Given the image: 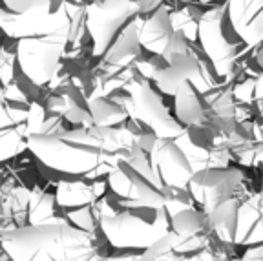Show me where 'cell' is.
Listing matches in <instances>:
<instances>
[{
	"label": "cell",
	"instance_id": "obj_8",
	"mask_svg": "<svg viewBox=\"0 0 263 261\" xmlns=\"http://www.w3.org/2000/svg\"><path fill=\"white\" fill-rule=\"evenodd\" d=\"M241 181L243 174L238 168H203L194 174L189 190L196 203H201L209 212L219 201L234 196Z\"/></svg>",
	"mask_w": 263,
	"mask_h": 261
},
{
	"label": "cell",
	"instance_id": "obj_4",
	"mask_svg": "<svg viewBox=\"0 0 263 261\" xmlns=\"http://www.w3.org/2000/svg\"><path fill=\"white\" fill-rule=\"evenodd\" d=\"M137 15H141L137 0H90L86 4V29L95 57L106 53L119 29Z\"/></svg>",
	"mask_w": 263,
	"mask_h": 261
},
{
	"label": "cell",
	"instance_id": "obj_2",
	"mask_svg": "<svg viewBox=\"0 0 263 261\" xmlns=\"http://www.w3.org/2000/svg\"><path fill=\"white\" fill-rule=\"evenodd\" d=\"M68 42L70 29L64 18L57 28L39 35H29L16 42V62L31 84L41 88L57 77Z\"/></svg>",
	"mask_w": 263,
	"mask_h": 261
},
{
	"label": "cell",
	"instance_id": "obj_1",
	"mask_svg": "<svg viewBox=\"0 0 263 261\" xmlns=\"http://www.w3.org/2000/svg\"><path fill=\"white\" fill-rule=\"evenodd\" d=\"M2 249L11 261H88L99 252L93 234L71 223L2 230Z\"/></svg>",
	"mask_w": 263,
	"mask_h": 261
},
{
	"label": "cell",
	"instance_id": "obj_23",
	"mask_svg": "<svg viewBox=\"0 0 263 261\" xmlns=\"http://www.w3.org/2000/svg\"><path fill=\"white\" fill-rule=\"evenodd\" d=\"M2 2H4L6 8L15 13V15H26V13L31 11L41 0H2Z\"/></svg>",
	"mask_w": 263,
	"mask_h": 261
},
{
	"label": "cell",
	"instance_id": "obj_30",
	"mask_svg": "<svg viewBox=\"0 0 263 261\" xmlns=\"http://www.w3.org/2000/svg\"><path fill=\"white\" fill-rule=\"evenodd\" d=\"M88 261H108V257H106V256H103L101 252H95L93 256H91Z\"/></svg>",
	"mask_w": 263,
	"mask_h": 261
},
{
	"label": "cell",
	"instance_id": "obj_3",
	"mask_svg": "<svg viewBox=\"0 0 263 261\" xmlns=\"http://www.w3.org/2000/svg\"><path fill=\"white\" fill-rule=\"evenodd\" d=\"M172 229V216L166 208H157L152 219L139 216L137 212H115L101 217V230L115 249L144 250Z\"/></svg>",
	"mask_w": 263,
	"mask_h": 261
},
{
	"label": "cell",
	"instance_id": "obj_7",
	"mask_svg": "<svg viewBox=\"0 0 263 261\" xmlns=\"http://www.w3.org/2000/svg\"><path fill=\"white\" fill-rule=\"evenodd\" d=\"M164 66L156 68L152 79L156 81L157 88L166 95H176V91L179 90V86L186 81H194L199 73V62L197 59L190 53L189 44H186L185 35L177 29L174 35L172 44L168 46V49L163 55Z\"/></svg>",
	"mask_w": 263,
	"mask_h": 261
},
{
	"label": "cell",
	"instance_id": "obj_5",
	"mask_svg": "<svg viewBox=\"0 0 263 261\" xmlns=\"http://www.w3.org/2000/svg\"><path fill=\"white\" fill-rule=\"evenodd\" d=\"M229 16L227 4L216 6L201 15L197 22V39L218 75L225 77L232 71L238 59V46L230 41L225 31V18Z\"/></svg>",
	"mask_w": 263,
	"mask_h": 261
},
{
	"label": "cell",
	"instance_id": "obj_13",
	"mask_svg": "<svg viewBox=\"0 0 263 261\" xmlns=\"http://www.w3.org/2000/svg\"><path fill=\"white\" fill-rule=\"evenodd\" d=\"M263 243V192L251 196L238 210V230L234 245Z\"/></svg>",
	"mask_w": 263,
	"mask_h": 261
},
{
	"label": "cell",
	"instance_id": "obj_21",
	"mask_svg": "<svg viewBox=\"0 0 263 261\" xmlns=\"http://www.w3.org/2000/svg\"><path fill=\"white\" fill-rule=\"evenodd\" d=\"M66 212V217L70 221L73 227L77 229H82L86 230V232L93 234L101 229V210H99V204L97 201L95 203H90V204H84V207H79V208H70V210H64Z\"/></svg>",
	"mask_w": 263,
	"mask_h": 261
},
{
	"label": "cell",
	"instance_id": "obj_24",
	"mask_svg": "<svg viewBox=\"0 0 263 261\" xmlns=\"http://www.w3.org/2000/svg\"><path fill=\"white\" fill-rule=\"evenodd\" d=\"M185 261H227V259L223 256H219L218 252H214L210 247H205V249L199 250V252L185 257Z\"/></svg>",
	"mask_w": 263,
	"mask_h": 261
},
{
	"label": "cell",
	"instance_id": "obj_14",
	"mask_svg": "<svg viewBox=\"0 0 263 261\" xmlns=\"http://www.w3.org/2000/svg\"><path fill=\"white\" fill-rule=\"evenodd\" d=\"M108 187V181L91 179V183L86 181H59L57 183V203L62 210H70V208H79L84 204L95 203L99 197L104 196V190Z\"/></svg>",
	"mask_w": 263,
	"mask_h": 261
},
{
	"label": "cell",
	"instance_id": "obj_20",
	"mask_svg": "<svg viewBox=\"0 0 263 261\" xmlns=\"http://www.w3.org/2000/svg\"><path fill=\"white\" fill-rule=\"evenodd\" d=\"M29 197H31V190L22 187L13 188L11 192H4V196H2V217L8 219V216H11L13 221H18L21 227H24L22 221L28 219Z\"/></svg>",
	"mask_w": 263,
	"mask_h": 261
},
{
	"label": "cell",
	"instance_id": "obj_18",
	"mask_svg": "<svg viewBox=\"0 0 263 261\" xmlns=\"http://www.w3.org/2000/svg\"><path fill=\"white\" fill-rule=\"evenodd\" d=\"M57 196L44 192L41 188H33L29 197L28 223L29 225H64L70 223L66 216L57 214Z\"/></svg>",
	"mask_w": 263,
	"mask_h": 261
},
{
	"label": "cell",
	"instance_id": "obj_6",
	"mask_svg": "<svg viewBox=\"0 0 263 261\" xmlns=\"http://www.w3.org/2000/svg\"><path fill=\"white\" fill-rule=\"evenodd\" d=\"M126 90L134 101V119H137L144 126L150 128L156 137L177 139L179 135L185 134L186 126H183L177 119H174L170 110L164 106V102L150 88L148 82H130L126 86Z\"/></svg>",
	"mask_w": 263,
	"mask_h": 261
},
{
	"label": "cell",
	"instance_id": "obj_9",
	"mask_svg": "<svg viewBox=\"0 0 263 261\" xmlns=\"http://www.w3.org/2000/svg\"><path fill=\"white\" fill-rule=\"evenodd\" d=\"M148 155H150V163H152L156 176L163 179L164 184L189 188L196 172H194L185 152L176 143V139L157 137Z\"/></svg>",
	"mask_w": 263,
	"mask_h": 261
},
{
	"label": "cell",
	"instance_id": "obj_26",
	"mask_svg": "<svg viewBox=\"0 0 263 261\" xmlns=\"http://www.w3.org/2000/svg\"><path fill=\"white\" fill-rule=\"evenodd\" d=\"M137 2H139L141 15H150L152 11L163 6V0H137Z\"/></svg>",
	"mask_w": 263,
	"mask_h": 261
},
{
	"label": "cell",
	"instance_id": "obj_16",
	"mask_svg": "<svg viewBox=\"0 0 263 261\" xmlns=\"http://www.w3.org/2000/svg\"><path fill=\"white\" fill-rule=\"evenodd\" d=\"M238 210L239 203L234 196L219 201L212 210L206 212L212 232L221 239L223 243H234L236 230H238Z\"/></svg>",
	"mask_w": 263,
	"mask_h": 261
},
{
	"label": "cell",
	"instance_id": "obj_11",
	"mask_svg": "<svg viewBox=\"0 0 263 261\" xmlns=\"http://www.w3.org/2000/svg\"><path fill=\"white\" fill-rule=\"evenodd\" d=\"M136 29H137V39L141 42V48H144L150 53L161 55L168 49V46L172 44L174 35L177 29L174 28V21L170 16L168 9L161 6L156 11H152L150 15L137 18Z\"/></svg>",
	"mask_w": 263,
	"mask_h": 261
},
{
	"label": "cell",
	"instance_id": "obj_27",
	"mask_svg": "<svg viewBox=\"0 0 263 261\" xmlns=\"http://www.w3.org/2000/svg\"><path fill=\"white\" fill-rule=\"evenodd\" d=\"M254 95H256V101H258V108L263 115V75L258 79V82L254 84Z\"/></svg>",
	"mask_w": 263,
	"mask_h": 261
},
{
	"label": "cell",
	"instance_id": "obj_10",
	"mask_svg": "<svg viewBox=\"0 0 263 261\" xmlns=\"http://www.w3.org/2000/svg\"><path fill=\"white\" fill-rule=\"evenodd\" d=\"M174 250L179 254H196L209 247V236L212 227L209 223V216L197 212L194 208L183 210L172 217Z\"/></svg>",
	"mask_w": 263,
	"mask_h": 261
},
{
	"label": "cell",
	"instance_id": "obj_19",
	"mask_svg": "<svg viewBox=\"0 0 263 261\" xmlns=\"http://www.w3.org/2000/svg\"><path fill=\"white\" fill-rule=\"evenodd\" d=\"M141 42L137 39V29L136 22H132L130 26L121 31V35L111 42L108 51L104 53V61L111 66H123L128 64L132 59H136L139 55Z\"/></svg>",
	"mask_w": 263,
	"mask_h": 261
},
{
	"label": "cell",
	"instance_id": "obj_17",
	"mask_svg": "<svg viewBox=\"0 0 263 261\" xmlns=\"http://www.w3.org/2000/svg\"><path fill=\"white\" fill-rule=\"evenodd\" d=\"M174 110H176V119L183 126H197L205 121V108L197 97L196 88L192 81H186L179 86V90L174 95Z\"/></svg>",
	"mask_w": 263,
	"mask_h": 261
},
{
	"label": "cell",
	"instance_id": "obj_29",
	"mask_svg": "<svg viewBox=\"0 0 263 261\" xmlns=\"http://www.w3.org/2000/svg\"><path fill=\"white\" fill-rule=\"evenodd\" d=\"M141 254H132V256H111L108 257V261H139Z\"/></svg>",
	"mask_w": 263,
	"mask_h": 261
},
{
	"label": "cell",
	"instance_id": "obj_15",
	"mask_svg": "<svg viewBox=\"0 0 263 261\" xmlns=\"http://www.w3.org/2000/svg\"><path fill=\"white\" fill-rule=\"evenodd\" d=\"M132 95L128 94V97H95L88 101V110L93 119V124L97 126H119L121 123H124L128 119V115H132Z\"/></svg>",
	"mask_w": 263,
	"mask_h": 261
},
{
	"label": "cell",
	"instance_id": "obj_12",
	"mask_svg": "<svg viewBox=\"0 0 263 261\" xmlns=\"http://www.w3.org/2000/svg\"><path fill=\"white\" fill-rule=\"evenodd\" d=\"M230 26L249 46L263 41V0H229Z\"/></svg>",
	"mask_w": 263,
	"mask_h": 261
},
{
	"label": "cell",
	"instance_id": "obj_31",
	"mask_svg": "<svg viewBox=\"0 0 263 261\" xmlns=\"http://www.w3.org/2000/svg\"><path fill=\"white\" fill-rule=\"evenodd\" d=\"M261 164H263V163H261Z\"/></svg>",
	"mask_w": 263,
	"mask_h": 261
},
{
	"label": "cell",
	"instance_id": "obj_22",
	"mask_svg": "<svg viewBox=\"0 0 263 261\" xmlns=\"http://www.w3.org/2000/svg\"><path fill=\"white\" fill-rule=\"evenodd\" d=\"M163 194L166 197V203H164V208L168 210L170 216H176V214L183 212V210H189V208H194L192 204L196 203L192 192L189 188H177V187H168L164 184L163 187Z\"/></svg>",
	"mask_w": 263,
	"mask_h": 261
},
{
	"label": "cell",
	"instance_id": "obj_28",
	"mask_svg": "<svg viewBox=\"0 0 263 261\" xmlns=\"http://www.w3.org/2000/svg\"><path fill=\"white\" fill-rule=\"evenodd\" d=\"M185 257H186L185 254H179V252H176V250H170V252L163 254V256H159L154 261H185Z\"/></svg>",
	"mask_w": 263,
	"mask_h": 261
},
{
	"label": "cell",
	"instance_id": "obj_25",
	"mask_svg": "<svg viewBox=\"0 0 263 261\" xmlns=\"http://www.w3.org/2000/svg\"><path fill=\"white\" fill-rule=\"evenodd\" d=\"M239 261H263V243L251 247Z\"/></svg>",
	"mask_w": 263,
	"mask_h": 261
}]
</instances>
